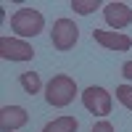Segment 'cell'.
Segmentation results:
<instances>
[{
  "mask_svg": "<svg viewBox=\"0 0 132 132\" xmlns=\"http://www.w3.org/2000/svg\"><path fill=\"white\" fill-rule=\"evenodd\" d=\"M0 58H5V61H32L35 58V48L24 40H16V37H0Z\"/></svg>",
  "mask_w": 132,
  "mask_h": 132,
  "instance_id": "5b68a950",
  "label": "cell"
},
{
  "mask_svg": "<svg viewBox=\"0 0 132 132\" xmlns=\"http://www.w3.org/2000/svg\"><path fill=\"white\" fill-rule=\"evenodd\" d=\"M122 74H124V77H127V79L132 82V61H127V63L122 66Z\"/></svg>",
  "mask_w": 132,
  "mask_h": 132,
  "instance_id": "5bb4252c",
  "label": "cell"
},
{
  "mask_svg": "<svg viewBox=\"0 0 132 132\" xmlns=\"http://www.w3.org/2000/svg\"><path fill=\"white\" fill-rule=\"evenodd\" d=\"M103 19H106V24L111 27L114 32L116 29H124L132 21V8L127 3H116V0H111V3L103 5Z\"/></svg>",
  "mask_w": 132,
  "mask_h": 132,
  "instance_id": "8992f818",
  "label": "cell"
},
{
  "mask_svg": "<svg viewBox=\"0 0 132 132\" xmlns=\"http://www.w3.org/2000/svg\"><path fill=\"white\" fill-rule=\"evenodd\" d=\"M27 108H21V106H3L0 108V129L3 132H16L27 124Z\"/></svg>",
  "mask_w": 132,
  "mask_h": 132,
  "instance_id": "ba28073f",
  "label": "cell"
},
{
  "mask_svg": "<svg viewBox=\"0 0 132 132\" xmlns=\"http://www.w3.org/2000/svg\"><path fill=\"white\" fill-rule=\"evenodd\" d=\"M116 98H119V103L127 106L129 111H132V87L129 85H119L116 87Z\"/></svg>",
  "mask_w": 132,
  "mask_h": 132,
  "instance_id": "7c38bea8",
  "label": "cell"
},
{
  "mask_svg": "<svg viewBox=\"0 0 132 132\" xmlns=\"http://www.w3.org/2000/svg\"><path fill=\"white\" fill-rule=\"evenodd\" d=\"M19 82H21V87H24V93H29V95L40 93V87H42L40 74H37V71H24V74L19 77Z\"/></svg>",
  "mask_w": 132,
  "mask_h": 132,
  "instance_id": "30bf717a",
  "label": "cell"
},
{
  "mask_svg": "<svg viewBox=\"0 0 132 132\" xmlns=\"http://www.w3.org/2000/svg\"><path fill=\"white\" fill-rule=\"evenodd\" d=\"M93 40L101 42L106 50H116V53H124L132 48V40L122 32H108V29H93Z\"/></svg>",
  "mask_w": 132,
  "mask_h": 132,
  "instance_id": "52a82bcc",
  "label": "cell"
},
{
  "mask_svg": "<svg viewBox=\"0 0 132 132\" xmlns=\"http://www.w3.org/2000/svg\"><path fill=\"white\" fill-rule=\"evenodd\" d=\"M82 103H85L87 111L95 114V116L111 114V93L103 90V87H98V85H90V87L82 93Z\"/></svg>",
  "mask_w": 132,
  "mask_h": 132,
  "instance_id": "277c9868",
  "label": "cell"
},
{
  "mask_svg": "<svg viewBox=\"0 0 132 132\" xmlns=\"http://www.w3.org/2000/svg\"><path fill=\"white\" fill-rule=\"evenodd\" d=\"M74 95H77V82L71 77H66V74H56L45 87V101L50 106H56V108L69 106L74 101Z\"/></svg>",
  "mask_w": 132,
  "mask_h": 132,
  "instance_id": "6da1fadb",
  "label": "cell"
},
{
  "mask_svg": "<svg viewBox=\"0 0 132 132\" xmlns=\"http://www.w3.org/2000/svg\"><path fill=\"white\" fill-rule=\"evenodd\" d=\"M42 27H45V19H42L40 11L35 8H19L13 16H11V29L16 32L19 37H37Z\"/></svg>",
  "mask_w": 132,
  "mask_h": 132,
  "instance_id": "7a4b0ae2",
  "label": "cell"
},
{
  "mask_svg": "<svg viewBox=\"0 0 132 132\" xmlns=\"http://www.w3.org/2000/svg\"><path fill=\"white\" fill-rule=\"evenodd\" d=\"M93 132H114V124H111V122H98V124L93 127Z\"/></svg>",
  "mask_w": 132,
  "mask_h": 132,
  "instance_id": "4fadbf2b",
  "label": "cell"
},
{
  "mask_svg": "<svg viewBox=\"0 0 132 132\" xmlns=\"http://www.w3.org/2000/svg\"><path fill=\"white\" fill-rule=\"evenodd\" d=\"M77 127H79V122L74 116H58L50 124L42 127V132H77Z\"/></svg>",
  "mask_w": 132,
  "mask_h": 132,
  "instance_id": "9c48e42d",
  "label": "cell"
},
{
  "mask_svg": "<svg viewBox=\"0 0 132 132\" xmlns=\"http://www.w3.org/2000/svg\"><path fill=\"white\" fill-rule=\"evenodd\" d=\"M71 8L77 11V13L87 16V13H93L95 8H101V3H98V0H71Z\"/></svg>",
  "mask_w": 132,
  "mask_h": 132,
  "instance_id": "8fae6325",
  "label": "cell"
},
{
  "mask_svg": "<svg viewBox=\"0 0 132 132\" xmlns=\"http://www.w3.org/2000/svg\"><path fill=\"white\" fill-rule=\"evenodd\" d=\"M77 40H79V27L74 24L71 19H56L53 21V29H50V42L53 48L66 53L77 45Z\"/></svg>",
  "mask_w": 132,
  "mask_h": 132,
  "instance_id": "3957f363",
  "label": "cell"
}]
</instances>
